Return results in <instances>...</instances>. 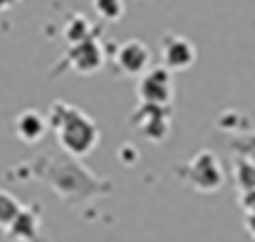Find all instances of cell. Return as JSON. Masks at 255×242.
I'll list each match as a JSON object with an SVG mask.
<instances>
[{
  "label": "cell",
  "mask_w": 255,
  "mask_h": 242,
  "mask_svg": "<svg viewBox=\"0 0 255 242\" xmlns=\"http://www.w3.org/2000/svg\"><path fill=\"white\" fill-rule=\"evenodd\" d=\"M231 146H233L238 154H246V156H253L255 159V131L253 134H243V136L233 139Z\"/></svg>",
  "instance_id": "15"
},
{
  "label": "cell",
  "mask_w": 255,
  "mask_h": 242,
  "mask_svg": "<svg viewBox=\"0 0 255 242\" xmlns=\"http://www.w3.org/2000/svg\"><path fill=\"white\" fill-rule=\"evenodd\" d=\"M47 131V116H42L37 109H25L15 119V134L25 144H35Z\"/></svg>",
  "instance_id": "10"
},
{
  "label": "cell",
  "mask_w": 255,
  "mask_h": 242,
  "mask_svg": "<svg viewBox=\"0 0 255 242\" xmlns=\"http://www.w3.org/2000/svg\"><path fill=\"white\" fill-rule=\"evenodd\" d=\"M243 225H246V230H248V235L255 240V213L253 215H246V220H243Z\"/></svg>",
  "instance_id": "17"
},
{
  "label": "cell",
  "mask_w": 255,
  "mask_h": 242,
  "mask_svg": "<svg viewBox=\"0 0 255 242\" xmlns=\"http://www.w3.org/2000/svg\"><path fill=\"white\" fill-rule=\"evenodd\" d=\"M104 60H107V52H104V47L92 35V37L80 40V42H72L67 47V52H65V57H62V62H60V67L55 72L60 75L62 70H70L75 75L87 77V75L99 72L104 67Z\"/></svg>",
  "instance_id": "4"
},
{
  "label": "cell",
  "mask_w": 255,
  "mask_h": 242,
  "mask_svg": "<svg viewBox=\"0 0 255 242\" xmlns=\"http://www.w3.org/2000/svg\"><path fill=\"white\" fill-rule=\"evenodd\" d=\"M112 62L122 77H141L151 67V50L141 40H127L114 47Z\"/></svg>",
  "instance_id": "6"
},
{
  "label": "cell",
  "mask_w": 255,
  "mask_h": 242,
  "mask_svg": "<svg viewBox=\"0 0 255 242\" xmlns=\"http://www.w3.org/2000/svg\"><path fill=\"white\" fill-rule=\"evenodd\" d=\"M129 124L139 129V134L151 144H164L171 131V106L139 101L136 111L129 116Z\"/></svg>",
  "instance_id": "5"
},
{
  "label": "cell",
  "mask_w": 255,
  "mask_h": 242,
  "mask_svg": "<svg viewBox=\"0 0 255 242\" xmlns=\"http://www.w3.org/2000/svg\"><path fill=\"white\" fill-rule=\"evenodd\" d=\"M173 175L178 180H183L186 185H191L193 190H198V193H216L226 183L223 165L211 151H198L193 159L176 165Z\"/></svg>",
  "instance_id": "3"
},
{
  "label": "cell",
  "mask_w": 255,
  "mask_h": 242,
  "mask_svg": "<svg viewBox=\"0 0 255 242\" xmlns=\"http://www.w3.org/2000/svg\"><path fill=\"white\" fill-rule=\"evenodd\" d=\"M161 65L171 70V72H186L188 67H193L196 62V45L183 37V35H176V32H169L161 37Z\"/></svg>",
  "instance_id": "8"
},
{
  "label": "cell",
  "mask_w": 255,
  "mask_h": 242,
  "mask_svg": "<svg viewBox=\"0 0 255 242\" xmlns=\"http://www.w3.org/2000/svg\"><path fill=\"white\" fill-rule=\"evenodd\" d=\"M40 208L37 205H30V208H22L15 220L5 228L7 230V238L17 242H45L42 240V233H40Z\"/></svg>",
  "instance_id": "9"
},
{
  "label": "cell",
  "mask_w": 255,
  "mask_h": 242,
  "mask_svg": "<svg viewBox=\"0 0 255 242\" xmlns=\"http://www.w3.org/2000/svg\"><path fill=\"white\" fill-rule=\"evenodd\" d=\"M20 0H0V12H7L10 7H15Z\"/></svg>",
  "instance_id": "18"
},
{
  "label": "cell",
  "mask_w": 255,
  "mask_h": 242,
  "mask_svg": "<svg viewBox=\"0 0 255 242\" xmlns=\"http://www.w3.org/2000/svg\"><path fill=\"white\" fill-rule=\"evenodd\" d=\"M92 7H94V12L99 15V20H104V22H117V20H122V15H124V10H127L124 0H92Z\"/></svg>",
  "instance_id": "13"
},
{
  "label": "cell",
  "mask_w": 255,
  "mask_h": 242,
  "mask_svg": "<svg viewBox=\"0 0 255 242\" xmlns=\"http://www.w3.org/2000/svg\"><path fill=\"white\" fill-rule=\"evenodd\" d=\"M87 37H92V25H89V20H87L85 15H72V17L67 20V25H65V40H67V45L87 40Z\"/></svg>",
  "instance_id": "12"
},
{
  "label": "cell",
  "mask_w": 255,
  "mask_h": 242,
  "mask_svg": "<svg viewBox=\"0 0 255 242\" xmlns=\"http://www.w3.org/2000/svg\"><path fill=\"white\" fill-rule=\"evenodd\" d=\"M238 205L246 215H253L255 213V190H241L238 195Z\"/></svg>",
  "instance_id": "16"
},
{
  "label": "cell",
  "mask_w": 255,
  "mask_h": 242,
  "mask_svg": "<svg viewBox=\"0 0 255 242\" xmlns=\"http://www.w3.org/2000/svg\"><path fill=\"white\" fill-rule=\"evenodd\" d=\"M139 101L171 106V101H173V77H171V70H166L164 65L161 67H149L139 77Z\"/></svg>",
  "instance_id": "7"
},
{
  "label": "cell",
  "mask_w": 255,
  "mask_h": 242,
  "mask_svg": "<svg viewBox=\"0 0 255 242\" xmlns=\"http://www.w3.org/2000/svg\"><path fill=\"white\" fill-rule=\"evenodd\" d=\"M30 170L35 178L47 180L55 193L67 200V203H85L92 195H102L112 190L109 180L97 178L94 173H89L82 163H77L75 156L70 154H45L42 159L30 163Z\"/></svg>",
  "instance_id": "1"
},
{
  "label": "cell",
  "mask_w": 255,
  "mask_h": 242,
  "mask_svg": "<svg viewBox=\"0 0 255 242\" xmlns=\"http://www.w3.org/2000/svg\"><path fill=\"white\" fill-rule=\"evenodd\" d=\"M233 178L238 190H255V159L246 154H236L233 159Z\"/></svg>",
  "instance_id": "11"
},
{
  "label": "cell",
  "mask_w": 255,
  "mask_h": 242,
  "mask_svg": "<svg viewBox=\"0 0 255 242\" xmlns=\"http://www.w3.org/2000/svg\"><path fill=\"white\" fill-rule=\"evenodd\" d=\"M22 210V205L12 198V195H7L5 190H0V228L5 230L12 220H15V215Z\"/></svg>",
  "instance_id": "14"
},
{
  "label": "cell",
  "mask_w": 255,
  "mask_h": 242,
  "mask_svg": "<svg viewBox=\"0 0 255 242\" xmlns=\"http://www.w3.org/2000/svg\"><path fill=\"white\" fill-rule=\"evenodd\" d=\"M47 126L55 129L60 149L75 159L87 156L99 144V126L75 104L55 101L47 114Z\"/></svg>",
  "instance_id": "2"
}]
</instances>
